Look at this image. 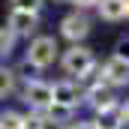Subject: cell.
I'll return each instance as SVG.
<instances>
[{
	"label": "cell",
	"mask_w": 129,
	"mask_h": 129,
	"mask_svg": "<svg viewBox=\"0 0 129 129\" xmlns=\"http://www.w3.org/2000/svg\"><path fill=\"white\" fill-rule=\"evenodd\" d=\"M57 60V39L54 36H36L27 48V63L33 69H48Z\"/></svg>",
	"instance_id": "cell-1"
},
{
	"label": "cell",
	"mask_w": 129,
	"mask_h": 129,
	"mask_svg": "<svg viewBox=\"0 0 129 129\" xmlns=\"http://www.w3.org/2000/svg\"><path fill=\"white\" fill-rule=\"evenodd\" d=\"M63 69L66 75H78V78H87L93 69H96V60H93V51L90 48H81V45H72L63 54Z\"/></svg>",
	"instance_id": "cell-2"
},
{
	"label": "cell",
	"mask_w": 129,
	"mask_h": 129,
	"mask_svg": "<svg viewBox=\"0 0 129 129\" xmlns=\"http://www.w3.org/2000/svg\"><path fill=\"white\" fill-rule=\"evenodd\" d=\"M24 102L36 108V111H45V108H51L54 105V93H51V84H45V81H39V78H33L24 84Z\"/></svg>",
	"instance_id": "cell-3"
},
{
	"label": "cell",
	"mask_w": 129,
	"mask_h": 129,
	"mask_svg": "<svg viewBox=\"0 0 129 129\" xmlns=\"http://www.w3.org/2000/svg\"><path fill=\"white\" fill-rule=\"evenodd\" d=\"M90 30H93V24H90V18L84 12H72V15H66L63 21H60V33L69 42H78V39L90 36Z\"/></svg>",
	"instance_id": "cell-4"
},
{
	"label": "cell",
	"mask_w": 129,
	"mask_h": 129,
	"mask_svg": "<svg viewBox=\"0 0 129 129\" xmlns=\"http://www.w3.org/2000/svg\"><path fill=\"white\" fill-rule=\"evenodd\" d=\"M6 27L15 33V36H30L39 27V12H21V9H12L9 18H6Z\"/></svg>",
	"instance_id": "cell-5"
},
{
	"label": "cell",
	"mask_w": 129,
	"mask_h": 129,
	"mask_svg": "<svg viewBox=\"0 0 129 129\" xmlns=\"http://www.w3.org/2000/svg\"><path fill=\"white\" fill-rule=\"evenodd\" d=\"M102 81L111 84V87H120V84H129V63L120 60V57H111L102 63Z\"/></svg>",
	"instance_id": "cell-6"
},
{
	"label": "cell",
	"mask_w": 129,
	"mask_h": 129,
	"mask_svg": "<svg viewBox=\"0 0 129 129\" xmlns=\"http://www.w3.org/2000/svg\"><path fill=\"white\" fill-rule=\"evenodd\" d=\"M51 93H54V105H63V108H75V105L81 102V90H78V84H72V81H57V84H51Z\"/></svg>",
	"instance_id": "cell-7"
},
{
	"label": "cell",
	"mask_w": 129,
	"mask_h": 129,
	"mask_svg": "<svg viewBox=\"0 0 129 129\" xmlns=\"http://www.w3.org/2000/svg\"><path fill=\"white\" fill-rule=\"evenodd\" d=\"M87 102L96 108V114L108 111V108H114V105H120V102L114 99V93H111L108 87H102V84H93V87L87 90Z\"/></svg>",
	"instance_id": "cell-8"
},
{
	"label": "cell",
	"mask_w": 129,
	"mask_h": 129,
	"mask_svg": "<svg viewBox=\"0 0 129 129\" xmlns=\"http://www.w3.org/2000/svg\"><path fill=\"white\" fill-rule=\"evenodd\" d=\"M96 9L105 21H120L129 15V0H99Z\"/></svg>",
	"instance_id": "cell-9"
},
{
	"label": "cell",
	"mask_w": 129,
	"mask_h": 129,
	"mask_svg": "<svg viewBox=\"0 0 129 129\" xmlns=\"http://www.w3.org/2000/svg\"><path fill=\"white\" fill-rule=\"evenodd\" d=\"M123 126V105H114L108 111H102L96 120V129H120Z\"/></svg>",
	"instance_id": "cell-10"
},
{
	"label": "cell",
	"mask_w": 129,
	"mask_h": 129,
	"mask_svg": "<svg viewBox=\"0 0 129 129\" xmlns=\"http://www.w3.org/2000/svg\"><path fill=\"white\" fill-rule=\"evenodd\" d=\"M42 114H45V120H51V123H69V120H72V114H75V108L51 105V108H45Z\"/></svg>",
	"instance_id": "cell-11"
},
{
	"label": "cell",
	"mask_w": 129,
	"mask_h": 129,
	"mask_svg": "<svg viewBox=\"0 0 129 129\" xmlns=\"http://www.w3.org/2000/svg\"><path fill=\"white\" fill-rule=\"evenodd\" d=\"M0 129H24V114H18V111H0Z\"/></svg>",
	"instance_id": "cell-12"
},
{
	"label": "cell",
	"mask_w": 129,
	"mask_h": 129,
	"mask_svg": "<svg viewBox=\"0 0 129 129\" xmlns=\"http://www.w3.org/2000/svg\"><path fill=\"white\" fill-rule=\"evenodd\" d=\"M15 48V33L9 27H0V57H9Z\"/></svg>",
	"instance_id": "cell-13"
},
{
	"label": "cell",
	"mask_w": 129,
	"mask_h": 129,
	"mask_svg": "<svg viewBox=\"0 0 129 129\" xmlns=\"http://www.w3.org/2000/svg\"><path fill=\"white\" fill-rule=\"evenodd\" d=\"M12 87H15V72H9V69H0V96L12 93Z\"/></svg>",
	"instance_id": "cell-14"
},
{
	"label": "cell",
	"mask_w": 129,
	"mask_h": 129,
	"mask_svg": "<svg viewBox=\"0 0 129 129\" xmlns=\"http://www.w3.org/2000/svg\"><path fill=\"white\" fill-rule=\"evenodd\" d=\"M45 123H48V120H45L42 111H33V114L24 117V129H45Z\"/></svg>",
	"instance_id": "cell-15"
},
{
	"label": "cell",
	"mask_w": 129,
	"mask_h": 129,
	"mask_svg": "<svg viewBox=\"0 0 129 129\" xmlns=\"http://www.w3.org/2000/svg\"><path fill=\"white\" fill-rule=\"evenodd\" d=\"M12 9H21V12H39V9H42V0H12Z\"/></svg>",
	"instance_id": "cell-16"
},
{
	"label": "cell",
	"mask_w": 129,
	"mask_h": 129,
	"mask_svg": "<svg viewBox=\"0 0 129 129\" xmlns=\"http://www.w3.org/2000/svg\"><path fill=\"white\" fill-rule=\"evenodd\" d=\"M114 57H120V60H126V63H129V36H126V39H120V42L114 45Z\"/></svg>",
	"instance_id": "cell-17"
},
{
	"label": "cell",
	"mask_w": 129,
	"mask_h": 129,
	"mask_svg": "<svg viewBox=\"0 0 129 129\" xmlns=\"http://www.w3.org/2000/svg\"><path fill=\"white\" fill-rule=\"evenodd\" d=\"M72 6H78V12H84V9H90V6H99V0H69Z\"/></svg>",
	"instance_id": "cell-18"
},
{
	"label": "cell",
	"mask_w": 129,
	"mask_h": 129,
	"mask_svg": "<svg viewBox=\"0 0 129 129\" xmlns=\"http://www.w3.org/2000/svg\"><path fill=\"white\" fill-rule=\"evenodd\" d=\"M72 129H96V123H75Z\"/></svg>",
	"instance_id": "cell-19"
},
{
	"label": "cell",
	"mask_w": 129,
	"mask_h": 129,
	"mask_svg": "<svg viewBox=\"0 0 129 129\" xmlns=\"http://www.w3.org/2000/svg\"><path fill=\"white\" fill-rule=\"evenodd\" d=\"M123 123H129V99H126V105H123Z\"/></svg>",
	"instance_id": "cell-20"
},
{
	"label": "cell",
	"mask_w": 129,
	"mask_h": 129,
	"mask_svg": "<svg viewBox=\"0 0 129 129\" xmlns=\"http://www.w3.org/2000/svg\"><path fill=\"white\" fill-rule=\"evenodd\" d=\"M63 129H72V126H63Z\"/></svg>",
	"instance_id": "cell-21"
},
{
	"label": "cell",
	"mask_w": 129,
	"mask_h": 129,
	"mask_svg": "<svg viewBox=\"0 0 129 129\" xmlns=\"http://www.w3.org/2000/svg\"><path fill=\"white\" fill-rule=\"evenodd\" d=\"M54 3H60V0H54Z\"/></svg>",
	"instance_id": "cell-22"
}]
</instances>
